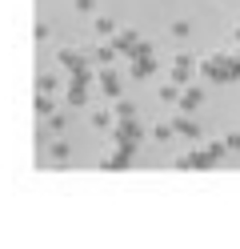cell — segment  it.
<instances>
[{"mask_svg":"<svg viewBox=\"0 0 240 249\" xmlns=\"http://www.w3.org/2000/svg\"><path fill=\"white\" fill-rule=\"evenodd\" d=\"M56 65H64V69L72 72V69H84V65H88V56H84V53H76V49H60V53H56Z\"/></svg>","mask_w":240,"mask_h":249,"instance_id":"cell-1","label":"cell"},{"mask_svg":"<svg viewBox=\"0 0 240 249\" xmlns=\"http://www.w3.org/2000/svg\"><path fill=\"white\" fill-rule=\"evenodd\" d=\"M100 89H104V97H116L120 92V76L116 72H100Z\"/></svg>","mask_w":240,"mask_h":249,"instance_id":"cell-2","label":"cell"},{"mask_svg":"<svg viewBox=\"0 0 240 249\" xmlns=\"http://www.w3.org/2000/svg\"><path fill=\"white\" fill-rule=\"evenodd\" d=\"M176 105H180L184 113H192V108L200 105V89H184V92H180V101H176Z\"/></svg>","mask_w":240,"mask_h":249,"instance_id":"cell-3","label":"cell"},{"mask_svg":"<svg viewBox=\"0 0 240 249\" xmlns=\"http://www.w3.org/2000/svg\"><path fill=\"white\" fill-rule=\"evenodd\" d=\"M188 65H192L188 56H180V60L172 65V85H184V81H188Z\"/></svg>","mask_w":240,"mask_h":249,"instance_id":"cell-4","label":"cell"},{"mask_svg":"<svg viewBox=\"0 0 240 249\" xmlns=\"http://www.w3.org/2000/svg\"><path fill=\"white\" fill-rule=\"evenodd\" d=\"M172 129L180 133V137H200V129H196V124H192L188 117H176V121H172Z\"/></svg>","mask_w":240,"mask_h":249,"instance_id":"cell-5","label":"cell"},{"mask_svg":"<svg viewBox=\"0 0 240 249\" xmlns=\"http://www.w3.org/2000/svg\"><path fill=\"white\" fill-rule=\"evenodd\" d=\"M112 56H116V44H100V49L92 53V60H96V65H112Z\"/></svg>","mask_w":240,"mask_h":249,"instance_id":"cell-6","label":"cell"},{"mask_svg":"<svg viewBox=\"0 0 240 249\" xmlns=\"http://www.w3.org/2000/svg\"><path fill=\"white\" fill-rule=\"evenodd\" d=\"M48 153H52V161H64V157H68V145H64V141H52Z\"/></svg>","mask_w":240,"mask_h":249,"instance_id":"cell-7","label":"cell"},{"mask_svg":"<svg viewBox=\"0 0 240 249\" xmlns=\"http://www.w3.org/2000/svg\"><path fill=\"white\" fill-rule=\"evenodd\" d=\"M176 129H172V124H152V137H156V141H168V137H172Z\"/></svg>","mask_w":240,"mask_h":249,"instance_id":"cell-8","label":"cell"},{"mask_svg":"<svg viewBox=\"0 0 240 249\" xmlns=\"http://www.w3.org/2000/svg\"><path fill=\"white\" fill-rule=\"evenodd\" d=\"M96 33H116V24H112L108 17H96Z\"/></svg>","mask_w":240,"mask_h":249,"instance_id":"cell-9","label":"cell"},{"mask_svg":"<svg viewBox=\"0 0 240 249\" xmlns=\"http://www.w3.org/2000/svg\"><path fill=\"white\" fill-rule=\"evenodd\" d=\"M172 36H188V20H176L172 24Z\"/></svg>","mask_w":240,"mask_h":249,"instance_id":"cell-10","label":"cell"},{"mask_svg":"<svg viewBox=\"0 0 240 249\" xmlns=\"http://www.w3.org/2000/svg\"><path fill=\"white\" fill-rule=\"evenodd\" d=\"M92 121H96V129H108V121H112V113H96Z\"/></svg>","mask_w":240,"mask_h":249,"instance_id":"cell-11","label":"cell"},{"mask_svg":"<svg viewBox=\"0 0 240 249\" xmlns=\"http://www.w3.org/2000/svg\"><path fill=\"white\" fill-rule=\"evenodd\" d=\"M96 8V0H76V12H92Z\"/></svg>","mask_w":240,"mask_h":249,"instance_id":"cell-12","label":"cell"}]
</instances>
